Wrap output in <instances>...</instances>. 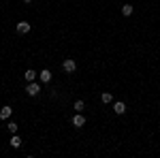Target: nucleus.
Returning <instances> with one entry per match:
<instances>
[{"mask_svg": "<svg viewBox=\"0 0 160 158\" xmlns=\"http://www.w3.org/2000/svg\"><path fill=\"white\" fill-rule=\"evenodd\" d=\"M11 113H13V109L9 107V105H4V107L0 109V120H9V118H11Z\"/></svg>", "mask_w": 160, "mask_h": 158, "instance_id": "nucleus-6", "label": "nucleus"}, {"mask_svg": "<svg viewBox=\"0 0 160 158\" xmlns=\"http://www.w3.org/2000/svg\"><path fill=\"white\" fill-rule=\"evenodd\" d=\"M15 30H17V34H28L30 32V24L28 22H19V24L15 26Z\"/></svg>", "mask_w": 160, "mask_h": 158, "instance_id": "nucleus-4", "label": "nucleus"}, {"mask_svg": "<svg viewBox=\"0 0 160 158\" xmlns=\"http://www.w3.org/2000/svg\"><path fill=\"white\" fill-rule=\"evenodd\" d=\"M9 143H11V147H22V143H24V141H22V137H19V135L15 133L11 137V141H9Z\"/></svg>", "mask_w": 160, "mask_h": 158, "instance_id": "nucleus-8", "label": "nucleus"}, {"mask_svg": "<svg viewBox=\"0 0 160 158\" xmlns=\"http://www.w3.org/2000/svg\"><path fill=\"white\" fill-rule=\"evenodd\" d=\"M24 79L28 81V84H30V81H34V79H37V71H32V69H28V71L24 73Z\"/></svg>", "mask_w": 160, "mask_h": 158, "instance_id": "nucleus-9", "label": "nucleus"}, {"mask_svg": "<svg viewBox=\"0 0 160 158\" xmlns=\"http://www.w3.org/2000/svg\"><path fill=\"white\" fill-rule=\"evenodd\" d=\"M100 100H102L105 105H109V103H113V94H111V92H102V94H100Z\"/></svg>", "mask_w": 160, "mask_h": 158, "instance_id": "nucleus-10", "label": "nucleus"}, {"mask_svg": "<svg viewBox=\"0 0 160 158\" xmlns=\"http://www.w3.org/2000/svg\"><path fill=\"white\" fill-rule=\"evenodd\" d=\"M62 69H64V73H75L77 71V62L73 58H66V60L62 62Z\"/></svg>", "mask_w": 160, "mask_h": 158, "instance_id": "nucleus-1", "label": "nucleus"}, {"mask_svg": "<svg viewBox=\"0 0 160 158\" xmlns=\"http://www.w3.org/2000/svg\"><path fill=\"white\" fill-rule=\"evenodd\" d=\"M38 92H41V85H38L37 81H30V84L26 85V94H28V96H37Z\"/></svg>", "mask_w": 160, "mask_h": 158, "instance_id": "nucleus-2", "label": "nucleus"}, {"mask_svg": "<svg viewBox=\"0 0 160 158\" xmlns=\"http://www.w3.org/2000/svg\"><path fill=\"white\" fill-rule=\"evenodd\" d=\"M132 11H135V9H132V4H124V7H122V15H124V17H130Z\"/></svg>", "mask_w": 160, "mask_h": 158, "instance_id": "nucleus-11", "label": "nucleus"}, {"mask_svg": "<svg viewBox=\"0 0 160 158\" xmlns=\"http://www.w3.org/2000/svg\"><path fill=\"white\" fill-rule=\"evenodd\" d=\"M83 107H86L83 100H75V111H83Z\"/></svg>", "mask_w": 160, "mask_h": 158, "instance_id": "nucleus-13", "label": "nucleus"}, {"mask_svg": "<svg viewBox=\"0 0 160 158\" xmlns=\"http://www.w3.org/2000/svg\"><path fill=\"white\" fill-rule=\"evenodd\" d=\"M24 2H32V0H24Z\"/></svg>", "mask_w": 160, "mask_h": 158, "instance_id": "nucleus-14", "label": "nucleus"}, {"mask_svg": "<svg viewBox=\"0 0 160 158\" xmlns=\"http://www.w3.org/2000/svg\"><path fill=\"white\" fill-rule=\"evenodd\" d=\"M38 77H41V81H43V84H49V81H51V71H49V69H43Z\"/></svg>", "mask_w": 160, "mask_h": 158, "instance_id": "nucleus-7", "label": "nucleus"}, {"mask_svg": "<svg viewBox=\"0 0 160 158\" xmlns=\"http://www.w3.org/2000/svg\"><path fill=\"white\" fill-rule=\"evenodd\" d=\"M73 126L75 128H83V126H86V118H83V115H81V113H79V111H77V113H75L73 115Z\"/></svg>", "mask_w": 160, "mask_h": 158, "instance_id": "nucleus-3", "label": "nucleus"}, {"mask_svg": "<svg viewBox=\"0 0 160 158\" xmlns=\"http://www.w3.org/2000/svg\"><path fill=\"white\" fill-rule=\"evenodd\" d=\"M113 111H115L118 115H124V113H126V103H122V100L113 103Z\"/></svg>", "mask_w": 160, "mask_h": 158, "instance_id": "nucleus-5", "label": "nucleus"}, {"mask_svg": "<svg viewBox=\"0 0 160 158\" xmlns=\"http://www.w3.org/2000/svg\"><path fill=\"white\" fill-rule=\"evenodd\" d=\"M7 128H9V133H11V135H15L17 130H19V124H17V122H9Z\"/></svg>", "mask_w": 160, "mask_h": 158, "instance_id": "nucleus-12", "label": "nucleus"}]
</instances>
